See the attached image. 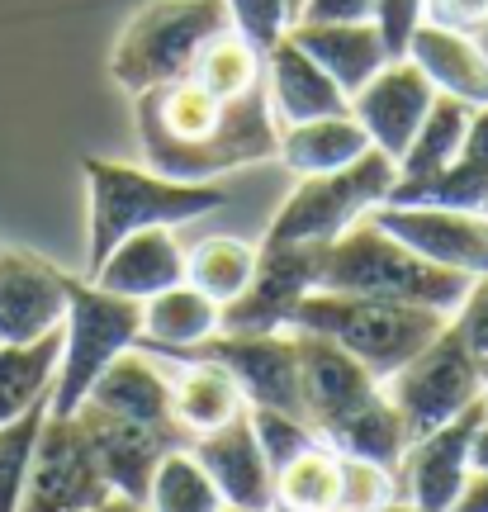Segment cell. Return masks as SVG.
Returning a JSON list of instances; mask_svg holds the SVG:
<instances>
[{"instance_id":"1","label":"cell","mask_w":488,"mask_h":512,"mask_svg":"<svg viewBox=\"0 0 488 512\" xmlns=\"http://www.w3.org/2000/svg\"><path fill=\"white\" fill-rule=\"evenodd\" d=\"M138 138L147 166L171 181H214L223 171L266 162L280 152L266 86L237 100H218L195 76L138 95Z\"/></svg>"},{"instance_id":"2","label":"cell","mask_w":488,"mask_h":512,"mask_svg":"<svg viewBox=\"0 0 488 512\" xmlns=\"http://www.w3.org/2000/svg\"><path fill=\"white\" fill-rule=\"evenodd\" d=\"M294 337H299V370H304V422L318 432V441H327L342 456L398 470L408 437L384 384L337 342L313 332H294Z\"/></svg>"},{"instance_id":"3","label":"cell","mask_w":488,"mask_h":512,"mask_svg":"<svg viewBox=\"0 0 488 512\" xmlns=\"http://www.w3.org/2000/svg\"><path fill=\"white\" fill-rule=\"evenodd\" d=\"M86 190H91V238H86V275L105 261L128 233L138 228H181L228 204L218 181H171L152 166H128L86 157Z\"/></svg>"},{"instance_id":"4","label":"cell","mask_w":488,"mask_h":512,"mask_svg":"<svg viewBox=\"0 0 488 512\" xmlns=\"http://www.w3.org/2000/svg\"><path fill=\"white\" fill-rule=\"evenodd\" d=\"M470 275L432 266L427 256L403 247L394 233H384L380 223L365 214L351 223L342 238L323 247V275L318 290L342 294H370V299H394V304H422V309L455 313L470 294Z\"/></svg>"},{"instance_id":"5","label":"cell","mask_w":488,"mask_h":512,"mask_svg":"<svg viewBox=\"0 0 488 512\" xmlns=\"http://www.w3.org/2000/svg\"><path fill=\"white\" fill-rule=\"evenodd\" d=\"M451 323V313L422 309V304H394V299H370V294L342 290H308L290 318V332H313L337 342L346 356H356L375 380H389L403 370L436 332Z\"/></svg>"},{"instance_id":"6","label":"cell","mask_w":488,"mask_h":512,"mask_svg":"<svg viewBox=\"0 0 488 512\" xmlns=\"http://www.w3.org/2000/svg\"><path fill=\"white\" fill-rule=\"evenodd\" d=\"M233 29L228 0H152L124 24L109 72L128 95L181 81L195 72L199 53Z\"/></svg>"},{"instance_id":"7","label":"cell","mask_w":488,"mask_h":512,"mask_svg":"<svg viewBox=\"0 0 488 512\" xmlns=\"http://www.w3.org/2000/svg\"><path fill=\"white\" fill-rule=\"evenodd\" d=\"M138 337H143V304L138 299H124L95 280L67 275V323H62V356H57L48 413L72 418L86 403L91 384L109 370V361H119L124 351L138 347Z\"/></svg>"},{"instance_id":"8","label":"cell","mask_w":488,"mask_h":512,"mask_svg":"<svg viewBox=\"0 0 488 512\" xmlns=\"http://www.w3.org/2000/svg\"><path fill=\"white\" fill-rule=\"evenodd\" d=\"M398 181V162L384 157L380 147H370L342 171L304 176L294 185V195L275 209L266 242H332L342 238L351 223H361L370 209L389 200Z\"/></svg>"},{"instance_id":"9","label":"cell","mask_w":488,"mask_h":512,"mask_svg":"<svg viewBox=\"0 0 488 512\" xmlns=\"http://www.w3.org/2000/svg\"><path fill=\"white\" fill-rule=\"evenodd\" d=\"M384 394H389L398 422H403V437L417 441L427 432H436L441 422H451L455 413H465L470 403L484 399L488 384L451 318L408 366L384 380Z\"/></svg>"},{"instance_id":"10","label":"cell","mask_w":488,"mask_h":512,"mask_svg":"<svg viewBox=\"0 0 488 512\" xmlns=\"http://www.w3.org/2000/svg\"><path fill=\"white\" fill-rule=\"evenodd\" d=\"M176 361H214L233 375L247 408H280L304 418V370L294 332H214L209 342L166 351Z\"/></svg>"},{"instance_id":"11","label":"cell","mask_w":488,"mask_h":512,"mask_svg":"<svg viewBox=\"0 0 488 512\" xmlns=\"http://www.w3.org/2000/svg\"><path fill=\"white\" fill-rule=\"evenodd\" d=\"M327 242H261L256 271L233 304H223L218 332H285L308 290H318Z\"/></svg>"},{"instance_id":"12","label":"cell","mask_w":488,"mask_h":512,"mask_svg":"<svg viewBox=\"0 0 488 512\" xmlns=\"http://www.w3.org/2000/svg\"><path fill=\"white\" fill-rule=\"evenodd\" d=\"M114 498L109 479L95 465V451L76 418H53L38 432V451L29 465V484L19 512H91Z\"/></svg>"},{"instance_id":"13","label":"cell","mask_w":488,"mask_h":512,"mask_svg":"<svg viewBox=\"0 0 488 512\" xmlns=\"http://www.w3.org/2000/svg\"><path fill=\"white\" fill-rule=\"evenodd\" d=\"M81 422V432L91 441L95 465L100 475L109 479L114 494L133 498V503H147V489H152V475L171 451L190 446V437L181 432V422H133V418H114L95 403H81L72 413Z\"/></svg>"},{"instance_id":"14","label":"cell","mask_w":488,"mask_h":512,"mask_svg":"<svg viewBox=\"0 0 488 512\" xmlns=\"http://www.w3.org/2000/svg\"><path fill=\"white\" fill-rule=\"evenodd\" d=\"M484 418H488V394L479 403H470L465 413H455L451 422H441L436 432L408 441L394 470L398 494L413 498L422 512H451L460 489H465V479H470V446Z\"/></svg>"},{"instance_id":"15","label":"cell","mask_w":488,"mask_h":512,"mask_svg":"<svg viewBox=\"0 0 488 512\" xmlns=\"http://www.w3.org/2000/svg\"><path fill=\"white\" fill-rule=\"evenodd\" d=\"M370 219L384 233H394L403 247L427 256L432 266L460 271L470 280L488 275V214L441 209V204H380L370 209Z\"/></svg>"},{"instance_id":"16","label":"cell","mask_w":488,"mask_h":512,"mask_svg":"<svg viewBox=\"0 0 488 512\" xmlns=\"http://www.w3.org/2000/svg\"><path fill=\"white\" fill-rule=\"evenodd\" d=\"M67 323V275L34 252L0 247V347H29Z\"/></svg>"},{"instance_id":"17","label":"cell","mask_w":488,"mask_h":512,"mask_svg":"<svg viewBox=\"0 0 488 512\" xmlns=\"http://www.w3.org/2000/svg\"><path fill=\"white\" fill-rule=\"evenodd\" d=\"M432 100L436 86L417 72L413 57H389L380 72L351 95V114L370 133V147H380L384 157L398 162L408 152V143H413V133L422 128L427 110H432Z\"/></svg>"},{"instance_id":"18","label":"cell","mask_w":488,"mask_h":512,"mask_svg":"<svg viewBox=\"0 0 488 512\" xmlns=\"http://www.w3.org/2000/svg\"><path fill=\"white\" fill-rule=\"evenodd\" d=\"M190 456L204 465V475L218 484L223 503L237 512H275V470L261 441H256L252 413L242 408L237 418H228L223 427L195 437Z\"/></svg>"},{"instance_id":"19","label":"cell","mask_w":488,"mask_h":512,"mask_svg":"<svg viewBox=\"0 0 488 512\" xmlns=\"http://www.w3.org/2000/svg\"><path fill=\"white\" fill-rule=\"evenodd\" d=\"M266 95H271V110L280 124H308V119H327V114L351 110L342 86L290 34L266 53Z\"/></svg>"},{"instance_id":"20","label":"cell","mask_w":488,"mask_h":512,"mask_svg":"<svg viewBox=\"0 0 488 512\" xmlns=\"http://www.w3.org/2000/svg\"><path fill=\"white\" fill-rule=\"evenodd\" d=\"M91 280L114 294H124V299L147 304L152 294H162L185 280V252L171 228H138L95 266Z\"/></svg>"},{"instance_id":"21","label":"cell","mask_w":488,"mask_h":512,"mask_svg":"<svg viewBox=\"0 0 488 512\" xmlns=\"http://www.w3.org/2000/svg\"><path fill=\"white\" fill-rule=\"evenodd\" d=\"M403 57H413L417 72L436 86V95H455L465 105H488V57L479 53V43L465 29L422 19Z\"/></svg>"},{"instance_id":"22","label":"cell","mask_w":488,"mask_h":512,"mask_svg":"<svg viewBox=\"0 0 488 512\" xmlns=\"http://www.w3.org/2000/svg\"><path fill=\"white\" fill-rule=\"evenodd\" d=\"M290 38L342 86L346 100L389 62V48H384V34L375 19H356V24H290Z\"/></svg>"},{"instance_id":"23","label":"cell","mask_w":488,"mask_h":512,"mask_svg":"<svg viewBox=\"0 0 488 512\" xmlns=\"http://www.w3.org/2000/svg\"><path fill=\"white\" fill-rule=\"evenodd\" d=\"M86 403L105 408L114 418L133 422H176L171 413V375L157 366V356L143 347L124 351L119 361H109V370L91 384Z\"/></svg>"},{"instance_id":"24","label":"cell","mask_w":488,"mask_h":512,"mask_svg":"<svg viewBox=\"0 0 488 512\" xmlns=\"http://www.w3.org/2000/svg\"><path fill=\"white\" fill-rule=\"evenodd\" d=\"M223 323V309L204 290H195L190 280L171 285V290L152 294L143 304V337L138 347L152 351V356H166V351H185L209 342Z\"/></svg>"},{"instance_id":"25","label":"cell","mask_w":488,"mask_h":512,"mask_svg":"<svg viewBox=\"0 0 488 512\" xmlns=\"http://www.w3.org/2000/svg\"><path fill=\"white\" fill-rule=\"evenodd\" d=\"M370 152V133L361 119L346 114H327V119H308V124H285L280 128V162L294 176H323V171H342L356 157Z\"/></svg>"},{"instance_id":"26","label":"cell","mask_w":488,"mask_h":512,"mask_svg":"<svg viewBox=\"0 0 488 512\" xmlns=\"http://www.w3.org/2000/svg\"><path fill=\"white\" fill-rule=\"evenodd\" d=\"M247 408L242 389L233 384V375L214 361H185L176 375H171V413L181 422L185 437H204L223 427L228 418H237Z\"/></svg>"},{"instance_id":"27","label":"cell","mask_w":488,"mask_h":512,"mask_svg":"<svg viewBox=\"0 0 488 512\" xmlns=\"http://www.w3.org/2000/svg\"><path fill=\"white\" fill-rule=\"evenodd\" d=\"M57 356H62V332H48L29 347H0V427L24 418L34 403L53 394Z\"/></svg>"},{"instance_id":"28","label":"cell","mask_w":488,"mask_h":512,"mask_svg":"<svg viewBox=\"0 0 488 512\" xmlns=\"http://www.w3.org/2000/svg\"><path fill=\"white\" fill-rule=\"evenodd\" d=\"M470 114H474V105L455 100V95H436L422 128H417L413 143H408V152L398 157V181H427L436 171H446L460 157V147H465Z\"/></svg>"},{"instance_id":"29","label":"cell","mask_w":488,"mask_h":512,"mask_svg":"<svg viewBox=\"0 0 488 512\" xmlns=\"http://www.w3.org/2000/svg\"><path fill=\"white\" fill-rule=\"evenodd\" d=\"M342 503V451L313 441L275 470V512H332Z\"/></svg>"},{"instance_id":"30","label":"cell","mask_w":488,"mask_h":512,"mask_svg":"<svg viewBox=\"0 0 488 512\" xmlns=\"http://www.w3.org/2000/svg\"><path fill=\"white\" fill-rule=\"evenodd\" d=\"M256 271V247L242 238H204L195 252H185V280L204 290L218 309L233 304L247 290V280Z\"/></svg>"},{"instance_id":"31","label":"cell","mask_w":488,"mask_h":512,"mask_svg":"<svg viewBox=\"0 0 488 512\" xmlns=\"http://www.w3.org/2000/svg\"><path fill=\"white\" fill-rule=\"evenodd\" d=\"M190 76H195L204 91H214L218 100H237V95L256 91V86L266 81V53H256L237 29H228V34L214 38V43L199 53Z\"/></svg>"},{"instance_id":"32","label":"cell","mask_w":488,"mask_h":512,"mask_svg":"<svg viewBox=\"0 0 488 512\" xmlns=\"http://www.w3.org/2000/svg\"><path fill=\"white\" fill-rule=\"evenodd\" d=\"M223 494L218 484L204 475V465L190 456V446L171 451V456L157 465L152 475V489H147V512H223Z\"/></svg>"},{"instance_id":"33","label":"cell","mask_w":488,"mask_h":512,"mask_svg":"<svg viewBox=\"0 0 488 512\" xmlns=\"http://www.w3.org/2000/svg\"><path fill=\"white\" fill-rule=\"evenodd\" d=\"M43 422H48V399L34 403L24 418L0 427V512H19V498H24V484H29V465H34Z\"/></svg>"},{"instance_id":"34","label":"cell","mask_w":488,"mask_h":512,"mask_svg":"<svg viewBox=\"0 0 488 512\" xmlns=\"http://www.w3.org/2000/svg\"><path fill=\"white\" fill-rule=\"evenodd\" d=\"M247 413H252L256 441H261V451L271 460V470H285L299 451H308L318 441V432L304 418H294V413H280V408H247Z\"/></svg>"},{"instance_id":"35","label":"cell","mask_w":488,"mask_h":512,"mask_svg":"<svg viewBox=\"0 0 488 512\" xmlns=\"http://www.w3.org/2000/svg\"><path fill=\"white\" fill-rule=\"evenodd\" d=\"M228 15H233V29L256 53H271L280 38L290 34V0H228Z\"/></svg>"},{"instance_id":"36","label":"cell","mask_w":488,"mask_h":512,"mask_svg":"<svg viewBox=\"0 0 488 512\" xmlns=\"http://www.w3.org/2000/svg\"><path fill=\"white\" fill-rule=\"evenodd\" d=\"M394 494H398L394 470H384V465L361 460V456H342V503H337V508L375 512V508H384Z\"/></svg>"},{"instance_id":"37","label":"cell","mask_w":488,"mask_h":512,"mask_svg":"<svg viewBox=\"0 0 488 512\" xmlns=\"http://www.w3.org/2000/svg\"><path fill=\"white\" fill-rule=\"evenodd\" d=\"M455 328H460V337H465V347H470L474 366H479V375H484L488 384V275H479L470 285V294H465V304L451 313Z\"/></svg>"},{"instance_id":"38","label":"cell","mask_w":488,"mask_h":512,"mask_svg":"<svg viewBox=\"0 0 488 512\" xmlns=\"http://www.w3.org/2000/svg\"><path fill=\"white\" fill-rule=\"evenodd\" d=\"M422 5H427V0H375V24H380L389 57L408 53V38H413V29L422 24Z\"/></svg>"},{"instance_id":"39","label":"cell","mask_w":488,"mask_h":512,"mask_svg":"<svg viewBox=\"0 0 488 512\" xmlns=\"http://www.w3.org/2000/svg\"><path fill=\"white\" fill-rule=\"evenodd\" d=\"M375 19V0H304L294 24H356Z\"/></svg>"},{"instance_id":"40","label":"cell","mask_w":488,"mask_h":512,"mask_svg":"<svg viewBox=\"0 0 488 512\" xmlns=\"http://www.w3.org/2000/svg\"><path fill=\"white\" fill-rule=\"evenodd\" d=\"M422 19H436V24H451V29L474 34V29L488 24V0H427Z\"/></svg>"},{"instance_id":"41","label":"cell","mask_w":488,"mask_h":512,"mask_svg":"<svg viewBox=\"0 0 488 512\" xmlns=\"http://www.w3.org/2000/svg\"><path fill=\"white\" fill-rule=\"evenodd\" d=\"M451 512H488V475H470Z\"/></svg>"},{"instance_id":"42","label":"cell","mask_w":488,"mask_h":512,"mask_svg":"<svg viewBox=\"0 0 488 512\" xmlns=\"http://www.w3.org/2000/svg\"><path fill=\"white\" fill-rule=\"evenodd\" d=\"M470 475H488V418L479 422V432H474V446H470Z\"/></svg>"},{"instance_id":"43","label":"cell","mask_w":488,"mask_h":512,"mask_svg":"<svg viewBox=\"0 0 488 512\" xmlns=\"http://www.w3.org/2000/svg\"><path fill=\"white\" fill-rule=\"evenodd\" d=\"M91 512H147V503H133V498L114 494V498H105V503H100V508H91Z\"/></svg>"},{"instance_id":"44","label":"cell","mask_w":488,"mask_h":512,"mask_svg":"<svg viewBox=\"0 0 488 512\" xmlns=\"http://www.w3.org/2000/svg\"><path fill=\"white\" fill-rule=\"evenodd\" d=\"M375 512H422V508H417L413 498H403V494H394V498H389V503H384V508H375Z\"/></svg>"},{"instance_id":"45","label":"cell","mask_w":488,"mask_h":512,"mask_svg":"<svg viewBox=\"0 0 488 512\" xmlns=\"http://www.w3.org/2000/svg\"><path fill=\"white\" fill-rule=\"evenodd\" d=\"M299 5H304V0H290V19H299Z\"/></svg>"},{"instance_id":"46","label":"cell","mask_w":488,"mask_h":512,"mask_svg":"<svg viewBox=\"0 0 488 512\" xmlns=\"http://www.w3.org/2000/svg\"><path fill=\"white\" fill-rule=\"evenodd\" d=\"M332 512H351V508H332Z\"/></svg>"},{"instance_id":"47","label":"cell","mask_w":488,"mask_h":512,"mask_svg":"<svg viewBox=\"0 0 488 512\" xmlns=\"http://www.w3.org/2000/svg\"><path fill=\"white\" fill-rule=\"evenodd\" d=\"M223 512H237V508H223Z\"/></svg>"}]
</instances>
